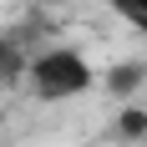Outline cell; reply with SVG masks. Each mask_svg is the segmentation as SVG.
Masks as SVG:
<instances>
[{
  "label": "cell",
  "mask_w": 147,
  "mask_h": 147,
  "mask_svg": "<svg viewBox=\"0 0 147 147\" xmlns=\"http://www.w3.org/2000/svg\"><path fill=\"white\" fill-rule=\"evenodd\" d=\"M26 81L41 102H71V96L91 91L96 71L76 46H46L36 61H26Z\"/></svg>",
  "instance_id": "cell-1"
},
{
  "label": "cell",
  "mask_w": 147,
  "mask_h": 147,
  "mask_svg": "<svg viewBox=\"0 0 147 147\" xmlns=\"http://www.w3.org/2000/svg\"><path fill=\"white\" fill-rule=\"evenodd\" d=\"M102 81H107V91H112V96H137V91H142V81H147V61H117Z\"/></svg>",
  "instance_id": "cell-2"
},
{
  "label": "cell",
  "mask_w": 147,
  "mask_h": 147,
  "mask_svg": "<svg viewBox=\"0 0 147 147\" xmlns=\"http://www.w3.org/2000/svg\"><path fill=\"white\" fill-rule=\"evenodd\" d=\"M20 76H26V51H20L15 36L0 30V86H15Z\"/></svg>",
  "instance_id": "cell-3"
},
{
  "label": "cell",
  "mask_w": 147,
  "mask_h": 147,
  "mask_svg": "<svg viewBox=\"0 0 147 147\" xmlns=\"http://www.w3.org/2000/svg\"><path fill=\"white\" fill-rule=\"evenodd\" d=\"M107 5H112L132 30H142V36H147V0H107Z\"/></svg>",
  "instance_id": "cell-4"
},
{
  "label": "cell",
  "mask_w": 147,
  "mask_h": 147,
  "mask_svg": "<svg viewBox=\"0 0 147 147\" xmlns=\"http://www.w3.org/2000/svg\"><path fill=\"white\" fill-rule=\"evenodd\" d=\"M117 132L122 137H147V107H127L117 117Z\"/></svg>",
  "instance_id": "cell-5"
}]
</instances>
